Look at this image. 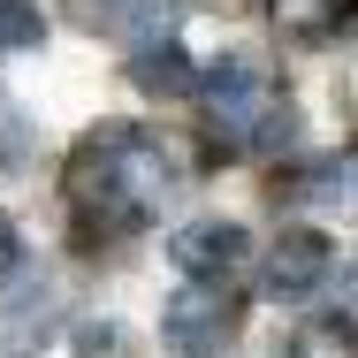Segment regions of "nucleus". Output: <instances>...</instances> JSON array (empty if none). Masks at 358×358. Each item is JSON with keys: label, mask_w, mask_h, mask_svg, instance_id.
<instances>
[{"label": "nucleus", "mask_w": 358, "mask_h": 358, "mask_svg": "<svg viewBox=\"0 0 358 358\" xmlns=\"http://www.w3.org/2000/svg\"><path fill=\"white\" fill-rule=\"evenodd\" d=\"M176 183H183V176H176L168 145H152L145 130H130V122H99V130L69 152V168H62L69 206L76 214H107L115 229L152 221L176 199Z\"/></svg>", "instance_id": "1"}, {"label": "nucleus", "mask_w": 358, "mask_h": 358, "mask_svg": "<svg viewBox=\"0 0 358 358\" xmlns=\"http://www.w3.org/2000/svg\"><path fill=\"white\" fill-rule=\"evenodd\" d=\"M199 99H206V115H214V138L236 145V152H275L289 145V99L267 84L259 62H214V69L199 76Z\"/></svg>", "instance_id": "2"}, {"label": "nucleus", "mask_w": 358, "mask_h": 358, "mask_svg": "<svg viewBox=\"0 0 358 358\" xmlns=\"http://www.w3.org/2000/svg\"><path fill=\"white\" fill-rule=\"evenodd\" d=\"M160 336H168L183 358L229 351V336H236V297H229L221 282H199V275H191V282L160 305Z\"/></svg>", "instance_id": "3"}, {"label": "nucleus", "mask_w": 358, "mask_h": 358, "mask_svg": "<svg viewBox=\"0 0 358 358\" xmlns=\"http://www.w3.org/2000/svg\"><path fill=\"white\" fill-rule=\"evenodd\" d=\"M168 259H176V275H199V282H229L244 259H252V236H244V221H183L176 236H168Z\"/></svg>", "instance_id": "4"}, {"label": "nucleus", "mask_w": 358, "mask_h": 358, "mask_svg": "<svg viewBox=\"0 0 358 358\" xmlns=\"http://www.w3.org/2000/svg\"><path fill=\"white\" fill-rule=\"evenodd\" d=\"M328 275H336V244H328L320 229H282L275 252H267L259 289H267V297H313Z\"/></svg>", "instance_id": "5"}, {"label": "nucleus", "mask_w": 358, "mask_h": 358, "mask_svg": "<svg viewBox=\"0 0 358 358\" xmlns=\"http://www.w3.org/2000/svg\"><path fill=\"white\" fill-rule=\"evenodd\" d=\"M176 0H99V23H107V38H122L130 54H145V46H168L176 38Z\"/></svg>", "instance_id": "6"}, {"label": "nucleus", "mask_w": 358, "mask_h": 358, "mask_svg": "<svg viewBox=\"0 0 358 358\" xmlns=\"http://www.w3.org/2000/svg\"><path fill=\"white\" fill-rule=\"evenodd\" d=\"M130 76H138V92H152V99H183V92H199V69H191V54L168 38V46H145L138 62H130Z\"/></svg>", "instance_id": "7"}, {"label": "nucleus", "mask_w": 358, "mask_h": 358, "mask_svg": "<svg viewBox=\"0 0 358 358\" xmlns=\"http://www.w3.org/2000/svg\"><path fill=\"white\" fill-rule=\"evenodd\" d=\"M297 199L305 206H351L358 214V160H320L313 176H297Z\"/></svg>", "instance_id": "8"}, {"label": "nucleus", "mask_w": 358, "mask_h": 358, "mask_svg": "<svg viewBox=\"0 0 358 358\" xmlns=\"http://www.w3.org/2000/svg\"><path fill=\"white\" fill-rule=\"evenodd\" d=\"M313 297H320V313H328V328H320V336H336V343H358V275H328Z\"/></svg>", "instance_id": "9"}, {"label": "nucleus", "mask_w": 358, "mask_h": 358, "mask_svg": "<svg viewBox=\"0 0 358 358\" xmlns=\"http://www.w3.org/2000/svg\"><path fill=\"white\" fill-rule=\"evenodd\" d=\"M46 38V15L31 0H0V54H31Z\"/></svg>", "instance_id": "10"}, {"label": "nucleus", "mask_w": 358, "mask_h": 358, "mask_svg": "<svg viewBox=\"0 0 358 358\" xmlns=\"http://www.w3.org/2000/svg\"><path fill=\"white\" fill-rule=\"evenodd\" d=\"M275 15H282V31H328L336 15H343V0H275Z\"/></svg>", "instance_id": "11"}, {"label": "nucleus", "mask_w": 358, "mask_h": 358, "mask_svg": "<svg viewBox=\"0 0 358 358\" xmlns=\"http://www.w3.org/2000/svg\"><path fill=\"white\" fill-rule=\"evenodd\" d=\"M76 358H130L122 351V328H115V320H107V328H84V336H76Z\"/></svg>", "instance_id": "12"}, {"label": "nucleus", "mask_w": 358, "mask_h": 358, "mask_svg": "<svg viewBox=\"0 0 358 358\" xmlns=\"http://www.w3.org/2000/svg\"><path fill=\"white\" fill-rule=\"evenodd\" d=\"M15 275H23V236H15V221L0 214V289L15 282Z\"/></svg>", "instance_id": "13"}, {"label": "nucleus", "mask_w": 358, "mask_h": 358, "mask_svg": "<svg viewBox=\"0 0 358 358\" xmlns=\"http://www.w3.org/2000/svg\"><path fill=\"white\" fill-rule=\"evenodd\" d=\"M214 8H244V0H214Z\"/></svg>", "instance_id": "14"}]
</instances>
